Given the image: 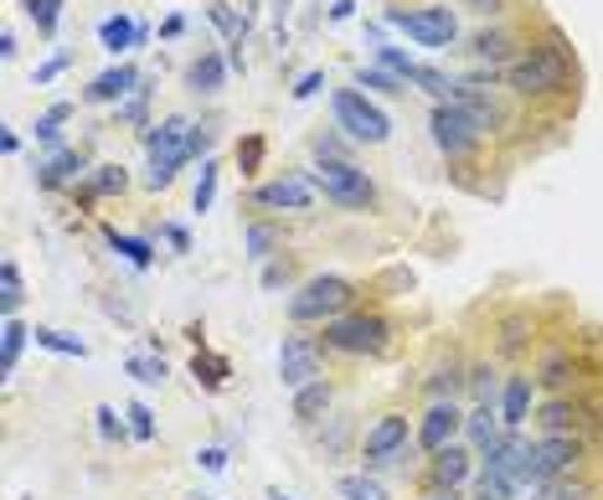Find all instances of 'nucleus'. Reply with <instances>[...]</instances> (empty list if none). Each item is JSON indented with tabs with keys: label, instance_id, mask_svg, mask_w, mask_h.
<instances>
[{
	"label": "nucleus",
	"instance_id": "10",
	"mask_svg": "<svg viewBox=\"0 0 603 500\" xmlns=\"http://www.w3.org/2000/svg\"><path fill=\"white\" fill-rule=\"evenodd\" d=\"M531 424L542 428V434H583L588 439V424H603V413L588 398H573V392H557V398H546L537 403L531 413Z\"/></svg>",
	"mask_w": 603,
	"mask_h": 500
},
{
	"label": "nucleus",
	"instance_id": "19",
	"mask_svg": "<svg viewBox=\"0 0 603 500\" xmlns=\"http://www.w3.org/2000/svg\"><path fill=\"white\" fill-rule=\"evenodd\" d=\"M537 387H546L552 398L557 392H573V377H578V362H573V346H542L537 351V366H531Z\"/></svg>",
	"mask_w": 603,
	"mask_h": 500
},
{
	"label": "nucleus",
	"instance_id": "63",
	"mask_svg": "<svg viewBox=\"0 0 603 500\" xmlns=\"http://www.w3.org/2000/svg\"><path fill=\"white\" fill-rule=\"evenodd\" d=\"M186 500H217V496H186Z\"/></svg>",
	"mask_w": 603,
	"mask_h": 500
},
{
	"label": "nucleus",
	"instance_id": "57",
	"mask_svg": "<svg viewBox=\"0 0 603 500\" xmlns=\"http://www.w3.org/2000/svg\"><path fill=\"white\" fill-rule=\"evenodd\" d=\"M0 150H5V155L21 150V135H16V130H5V135H0Z\"/></svg>",
	"mask_w": 603,
	"mask_h": 500
},
{
	"label": "nucleus",
	"instance_id": "7",
	"mask_svg": "<svg viewBox=\"0 0 603 500\" xmlns=\"http://www.w3.org/2000/svg\"><path fill=\"white\" fill-rule=\"evenodd\" d=\"M331 109H335V124H341L350 139H361V145H387L392 119L382 114L367 94H356V88H335Z\"/></svg>",
	"mask_w": 603,
	"mask_h": 500
},
{
	"label": "nucleus",
	"instance_id": "21",
	"mask_svg": "<svg viewBox=\"0 0 603 500\" xmlns=\"http://www.w3.org/2000/svg\"><path fill=\"white\" fill-rule=\"evenodd\" d=\"M350 439H356V413H346V407H335L325 424L315 428V449H320V460H346L350 454Z\"/></svg>",
	"mask_w": 603,
	"mask_h": 500
},
{
	"label": "nucleus",
	"instance_id": "55",
	"mask_svg": "<svg viewBox=\"0 0 603 500\" xmlns=\"http://www.w3.org/2000/svg\"><path fill=\"white\" fill-rule=\"evenodd\" d=\"M258 155H263V139H248L243 145V166H258Z\"/></svg>",
	"mask_w": 603,
	"mask_h": 500
},
{
	"label": "nucleus",
	"instance_id": "46",
	"mask_svg": "<svg viewBox=\"0 0 603 500\" xmlns=\"http://www.w3.org/2000/svg\"><path fill=\"white\" fill-rule=\"evenodd\" d=\"M94 196H114V192H124V171L119 166H98V175H94V186H88Z\"/></svg>",
	"mask_w": 603,
	"mask_h": 500
},
{
	"label": "nucleus",
	"instance_id": "31",
	"mask_svg": "<svg viewBox=\"0 0 603 500\" xmlns=\"http://www.w3.org/2000/svg\"><path fill=\"white\" fill-rule=\"evenodd\" d=\"M103 237H109V248H114L124 264H135V269H150V264H156V248H150L145 237H130V232H119V228H103Z\"/></svg>",
	"mask_w": 603,
	"mask_h": 500
},
{
	"label": "nucleus",
	"instance_id": "22",
	"mask_svg": "<svg viewBox=\"0 0 603 500\" xmlns=\"http://www.w3.org/2000/svg\"><path fill=\"white\" fill-rule=\"evenodd\" d=\"M531 336H537L531 309H510V315H501V326H495V351H501V356H521V351L531 346Z\"/></svg>",
	"mask_w": 603,
	"mask_h": 500
},
{
	"label": "nucleus",
	"instance_id": "51",
	"mask_svg": "<svg viewBox=\"0 0 603 500\" xmlns=\"http://www.w3.org/2000/svg\"><path fill=\"white\" fill-rule=\"evenodd\" d=\"M62 68H67V52H58V58H47V62L37 68V83H52V77L62 73Z\"/></svg>",
	"mask_w": 603,
	"mask_h": 500
},
{
	"label": "nucleus",
	"instance_id": "41",
	"mask_svg": "<svg viewBox=\"0 0 603 500\" xmlns=\"http://www.w3.org/2000/svg\"><path fill=\"white\" fill-rule=\"evenodd\" d=\"M67 119H73V103H52V109L37 119V139L58 145V135H62V124H67Z\"/></svg>",
	"mask_w": 603,
	"mask_h": 500
},
{
	"label": "nucleus",
	"instance_id": "32",
	"mask_svg": "<svg viewBox=\"0 0 603 500\" xmlns=\"http://www.w3.org/2000/svg\"><path fill=\"white\" fill-rule=\"evenodd\" d=\"M335 496H341V500H392L387 485L377 480V475H367V469H356V475H341V480H335Z\"/></svg>",
	"mask_w": 603,
	"mask_h": 500
},
{
	"label": "nucleus",
	"instance_id": "64",
	"mask_svg": "<svg viewBox=\"0 0 603 500\" xmlns=\"http://www.w3.org/2000/svg\"><path fill=\"white\" fill-rule=\"evenodd\" d=\"M279 11H290V0H279Z\"/></svg>",
	"mask_w": 603,
	"mask_h": 500
},
{
	"label": "nucleus",
	"instance_id": "59",
	"mask_svg": "<svg viewBox=\"0 0 603 500\" xmlns=\"http://www.w3.org/2000/svg\"><path fill=\"white\" fill-rule=\"evenodd\" d=\"M418 500H465V496H459V490H423Z\"/></svg>",
	"mask_w": 603,
	"mask_h": 500
},
{
	"label": "nucleus",
	"instance_id": "42",
	"mask_svg": "<svg viewBox=\"0 0 603 500\" xmlns=\"http://www.w3.org/2000/svg\"><path fill=\"white\" fill-rule=\"evenodd\" d=\"M212 202H217V166H212V160H201V181H196L192 207H196V212H212Z\"/></svg>",
	"mask_w": 603,
	"mask_h": 500
},
{
	"label": "nucleus",
	"instance_id": "52",
	"mask_svg": "<svg viewBox=\"0 0 603 500\" xmlns=\"http://www.w3.org/2000/svg\"><path fill=\"white\" fill-rule=\"evenodd\" d=\"M145 98H150V88H135V94H130V103H124L119 114H124V119H139V114H145Z\"/></svg>",
	"mask_w": 603,
	"mask_h": 500
},
{
	"label": "nucleus",
	"instance_id": "1",
	"mask_svg": "<svg viewBox=\"0 0 603 500\" xmlns=\"http://www.w3.org/2000/svg\"><path fill=\"white\" fill-rule=\"evenodd\" d=\"M573 47H567L563 32H546L542 47H531L526 58H516L506 68V83L510 94L521 98H542V94H563L567 83H573Z\"/></svg>",
	"mask_w": 603,
	"mask_h": 500
},
{
	"label": "nucleus",
	"instance_id": "24",
	"mask_svg": "<svg viewBox=\"0 0 603 500\" xmlns=\"http://www.w3.org/2000/svg\"><path fill=\"white\" fill-rule=\"evenodd\" d=\"M501 387H506V377H501V366L495 362H469V398H475V407H501Z\"/></svg>",
	"mask_w": 603,
	"mask_h": 500
},
{
	"label": "nucleus",
	"instance_id": "5",
	"mask_svg": "<svg viewBox=\"0 0 603 500\" xmlns=\"http://www.w3.org/2000/svg\"><path fill=\"white\" fill-rule=\"evenodd\" d=\"M392 346V320L377 309H346L325 326V351L335 356H382Z\"/></svg>",
	"mask_w": 603,
	"mask_h": 500
},
{
	"label": "nucleus",
	"instance_id": "26",
	"mask_svg": "<svg viewBox=\"0 0 603 500\" xmlns=\"http://www.w3.org/2000/svg\"><path fill=\"white\" fill-rule=\"evenodd\" d=\"M501 434H506V428H501V407H475V413H465V439H469L475 454L490 449Z\"/></svg>",
	"mask_w": 603,
	"mask_h": 500
},
{
	"label": "nucleus",
	"instance_id": "11",
	"mask_svg": "<svg viewBox=\"0 0 603 500\" xmlns=\"http://www.w3.org/2000/svg\"><path fill=\"white\" fill-rule=\"evenodd\" d=\"M387 21L397 32H408L418 47H448L459 37V21L448 5H418V11H387Z\"/></svg>",
	"mask_w": 603,
	"mask_h": 500
},
{
	"label": "nucleus",
	"instance_id": "62",
	"mask_svg": "<svg viewBox=\"0 0 603 500\" xmlns=\"http://www.w3.org/2000/svg\"><path fill=\"white\" fill-rule=\"evenodd\" d=\"M269 500H290V496H284V490H279V485H269Z\"/></svg>",
	"mask_w": 603,
	"mask_h": 500
},
{
	"label": "nucleus",
	"instance_id": "35",
	"mask_svg": "<svg viewBox=\"0 0 603 500\" xmlns=\"http://www.w3.org/2000/svg\"><path fill=\"white\" fill-rule=\"evenodd\" d=\"M21 300H26V284H21V269H16V258H5L0 264V309H5V320L21 309Z\"/></svg>",
	"mask_w": 603,
	"mask_h": 500
},
{
	"label": "nucleus",
	"instance_id": "56",
	"mask_svg": "<svg viewBox=\"0 0 603 500\" xmlns=\"http://www.w3.org/2000/svg\"><path fill=\"white\" fill-rule=\"evenodd\" d=\"M0 58H5V62L16 58V32H0Z\"/></svg>",
	"mask_w": 603,
	"mask_h": 500
},
{
	"label": "nucleus",
	"instance_id": "3",
	"mask_svg": "<svg viewBox=\"0 0 603 500\" xmlns=\"http://www.w3.org/2000/svg\"><path fill=\"white\" fill-rule=\"evenodd\" d=\"M583 460H588V439H583V434H542V439H531L521 485H526V490H542V485L563 480V475H578Z\"/></svg>",
	"mask_w": 603,
	"mask_h": 500
},
{
	"label": "nucleus",
	"instance_id": "28",
	"mask_svg": "<svg viewBox=\"0 0 603 500\" xmlns=\"http://www.w3.org/2000/svg\"><path fill=\"white\" fill-rule=\"evenodd\" d=\"M98 41H103V52H130L139 41V21H130V16H103L98 21Z\"/></svg>",
	"mask_w": 603,
	"mask_h": 500
},
{
	"label": "nucleus",
	"instance_id": "16",
	"mask_svg": "<svg viewBox=\"0 0 603 500\" xmlns=\"http://www.w3.org/2000/svg\"><path fill=\"white\" fill-rule=\"evenodd\" d=\"M531 413H537V377H531V371H506V387H501V424L526 428Z\"/></svg>",
	"mask_w": 603,
	"mask_h": 500
},
{
	"label": "nucleus",
	"instance_id": "25",
	"mask_svg": "<svg viewBox=\"0 0 603 500\" xmlns=\"http://www.w3.org/2000/svg\"><path fill=\"white\" fill-rule=\"evenodd\" d=\"M531 500H603V485L593 475H563V480L542 485V490H531Z\"/></svg>",
	"mask_w": 603,
	"mask_h": 500
},
{
	"label": "nucleus",
	"instance_id": "47",
	"mask_svg": "<svg viewBox=\"0 0 603 500\" xmlns=\"http://www.w3.org/2000/svg\"><path fill=\"white\" fill-rule=\"evenodd\" d=\"M212 21L227 32V37H233V47H243V37H248V21H237L227 5H212Z\"/></svg>",
	"mask_w": 603,
	"mask_h": 500
},
{
	"label": "nucleus",
	"instance_id": "17",
	"mask_svg": "<svg viewBox=\"0 0 603 500\" xmlns=\"http://www.w3.org/2000/svg\"><path fill=\"white\" fill-rule=\"evenodd\" d=\"M331 413H335V387H331V377H320V382H310V387H299V392H294V403H290V418L299 428H310V434L325 424Z\"/></svg>",
	"mask_w": 603,
	"mask_h": 500
},
{
	"label": "nucleus",
	"instance_id": "13",
	"mask_svg": "<svg viewBox=\"0 0 603 500\" xmlns=\"http://www.w3.org/2000/svg\"><path fill=\"white\" fill-rule=\"evenodd\" d=\"M429 130H433V145H439L448 160H465V155L475 150V139H480V124H475L459 103H433Z\"/></svg>",
	"mask_w": 603,
	"mask_h": 500
},
{
	"label": "nucleus",
	"instance_id": "40",
	"mask_svg": "<svg viewBox=\"0 0 603 500\" xmlns=\"http://www.w3.org/2000/svg\"><path fill=\"white\" fill-rule=\"evenodd\" d=\"M377 62H382V68H387L392 77H403V83H408V77L418 73V62H413L408 52H403V47H387V41L377 47Z\"/></svg>",
	"mask_w": 603,
	"mask_h": 500
},
{
	"label": "nucleus",
	"instance_id": "54",
	"mask_svg": "<svg viewBox=\"0 0 603 500\" xmlns=\"http://www.w3.org/2000/svg\"><path fill=\"white\" fill-rule=\"evenodd\" d=\"M165 237H171V243H175L181 253L192 248V237H186V228H175V222H165Z\"/></svg>",
	"mask_w": 603,
	"mask_h": 500
},
{
	"label": "nucleus",
	"instance_id": "38",
	"mask_svg": "<svg viewBox=\"0 0 603 500\" xmlns=\"http://www.w3.org/2000/svg\"><path fill=\"white\" fill-rule=\"evenodd\" d=\"M130 377L139 387H160L165 382V356H156V351L150 356H130Z\"/></svg>",
	"mask_w": 603,
	"mask_h": 500
},
{
	"label": "nucleus",
	"instance_id": "48",
	"mask_svg": "<svg viewBox=\"0 0 603 500\" xmlns=\"http://www.w3.org/2000/svg\"><path fill=\"white\" fill-rule=\"evenodd\" d=\"M196 464L212 469V475H222V469H227V449H222V443H207V449H196Z\"/></svg>",
	"mask_w": 603,
	"mask_h": 500
},
{
	"label": "nucleus",
	"instance_id": "30",
	"mask_svg": "<svg viewBox=\"0 0 603 500\" xmlns=\"http://www.w3.org/2000/svg\"><path fill=\"white\" fill-rule=\"evenodd\" d=\"M222 77H227V62L217 58V52H201V58L186 68V83H192L196 94H217V88H222Z\"/></svg>",
	"mask_w": 603,
	"mask_h": 500
},
{
	"label": "nucleus",
	"instance_id": "33",
	"mask_svg": "<svg viewBox=\"0 0 603 500\" xmlns=\"http://www.w3.org/2000/svg\"><path fill=\"white\" fill-rule=\"evenodd\" d=\"M26 341H32V330H26L16 315H11V320L0 326V371H5V377L16 371V362H21V351H26Z\"/></svg>",
	"mask_w": 603,
	"mask_h": 500
},
{
	"label": "nucleus",
	"instance_id": "23",
	"mask_svg": "<svg viewBox=\"0 0 603 500\" xmlns=\"http://www.w3.org/2000/svg\"><path fill=\"white\" fill-rule=\"evenodd\" d=\"M135 88H139V73L130 62H119V68H109V73H98L88 83V103H119V98H130Z\"/></svg>",
	"mask_w": 603,
	"mask_h": 500
},
{
	"label": "nucleus",
	"instance_id": "43",
	"mask_svg": "<svg viewBox=\"0 0 603 500\" xmlns=\"http://www.w3.org/2000/svg\"><path fill=\"white\" fill-rule=\"evenodd\" d=\"M243 243H248V258H269V253L279 248V232L263 228V222H254V228L243 232Z\"/></svg>",
	"mask_w": 603,
	"mask_h": 500
},
{
	"label": "nucleus",
	"instance_id": "37",
	"mask_svg": "<svg viewBox=\"0 0 603 500\" xmlns=\"http://www.w3.org/2000/svg\"><path fill=\"white\" fill-rule=\"evenodd\" d=\"M26 5V16L37 21V32L41 37H52L58 32V21H62V0H21Z\"/></svg>",
	"mask_w": 603,
	"mask_h": 500
},
{
	"label": "nucleus",
	"instance_id": "34",
	"mask_svg": "<svg viewBox=\"0 0 603 500\" xmlns=\"http://www.w3.org/2000/svg\"><path fill=\"white\" fill-rule=\"evenodd\" d=\"M32 341H37L41 351H58V356H78V362L88 356V346H83L78 336H67V330H52V326H37V330H32Z\"/></svg>",
	"mask_w": 603,
	"mask_h": 500
},
{
	"label": "nucleus",
	"instance_id": "8",
	"mask_svg": "<svg viewBox=\"0 0 603 500\" xmlns=\"http://www.w3.org/2000/svg\"><path fill=\"white\" fill-rule=\"evenodd\" d=\"M315 186L331 196L335 207H371L377 202V181L350 160H320L315 166Z\"/></svg>",
	"mask_w": 603,
	"mask_h": 500
},
{
	"label": "nucleus",
	"instance_id": "39",
	"mask_svg": "<svg viewBox=\"0 0 603 500\" xmlns=\"http://www.w3.org/2000/svg\"><path fill=\"white\" fill-rule=\"evenodd\" d=\"M469 47H475V58H485V62H501L510 52V32H501V26H495V32H480V37L469 41Z\"/></svg>",
	"mask_w": 603,
	"mask_h": 500
},
{
	"label": "nucleus",
	"instance_id": "4",
	"mask_svg": "<svg viewBox=\"0 0 603 500\" xmlns=\"http://www.w3.org/2000/svg\"><path fill=\"white\" fill-rule=\"evenodd\" d=\"M356 305V284L341 279V273H315L294 289L290 300V320L294 326H331L335 315H346Z\"/></svg>",
	"mask_w": 603,
	"mask_h": 500
},
{
	"label": "nucleus",
	"instance_id": "60",
	"mask_svg": "<svg viewBox=\"0 0 603 500\" xmlns=\"http://www.w3.org/2000/svg\"><path fill=\"white\" fill-rule=\"evenodd\" d=\"M465 5H475V11H501V0H465Z\"/></svg>",
	"mask_w": 603,
	"mask_h": 500
},
{
	"label": "nucleus",
	"instance_id": "45",
	"mask_svg": "<svg viewBox=\"0 0 603 500\" xmlns=\"http://www.w3.org/2000/svg\"><path fill=\"white\" fill-rule=\"evenodd\" d=\"M356 83H361V88H382V94H408V83H403V77H392L387 68H361V73H356Z\"/></svg>",
	"mask_w": 603,
	"mask_h": 500
},
{
	"label": "nucleus",
	"instance_id": "2",
	"mask_svg": "<svg viewBox=\"0 0 603 500\" xmlns=\"http://www.w3.org/2000/svg\"><path fill=\"white\" fill-rule=\"evenodd\" d=\"M418 424H413L403 407H387V413H377L367 424V434L356 439V460L367 475H382V469H397V464H408V454L418 449L413 443Z\"/></svg>",
	"mask_w": 603,
	"mask_h": 500
},
{
	"label": "nucleus",
	"instance_id": "15",
	"mask_svg": "<svg viewBox=\"0 0 603 500\" xmlns=\"http://www.w3.org/2000/svg\"><path fill=\"white\" fill-rule=\"evenodd\" d=\"M459 434H465V413H459V403H429L423 407V418H418L413 443H418L423 454H439V449H448V443H459Z\"/></svg>",
	"mask_w": 603,
	"mask_h": 500
},
{
	"label": "nucleus",
	"instance_id": "14",
	"mask_svg": "<svg viewBox=\"0 0 603 500\" xmlns=\"http://www.w3.org/2000/svg\"><path fill=\"white\" fill-rule=\"evenodd\" d=\"M315 175L305 171H284L273 175V181H263V186H254V202L258 207H273V212H305V207H315Z\"/></svg>",
	"mask_w": 603,
	"mask_h": 500
},
{
	"label": "nucleus",
	"instance_id": "27",
	"mask_svg": "<svg viewBox=\"0 0 603 500\" xmlns=\"http://www.w3.org/2000/svg\"><path fill=\"white\" fill-rule=\"evenodd\" d=\"M78 175H83V155L78 150H58L37 166V186H67V181H78Z\"/></svg>",
	"mask_w": 603,
	"mask_h": 500
},
{
	"label": "nucleus",
	"instance_id": "49",
	"mask_svg": "<svg viewBox=\"0 0 603 500\" xmlns=\"http://www.w3.org/2000/svg\"><path fill=\"white\" fill-rule=\"evenodd\" d=\"M320 83H325V73H320V68L299 73V83H294V98H315V94H320Z\"/></svg>",
	"mask_w": 603,
	"mask_h": 500
},
{
	"label": "nucleus",
	"instance_id": "6",
	"mask_svg": "<svg viewBox=\"0 0 603 500\" xmlns=\"http://www.w3.org/2000/svg\"><path fill=\"white\" fill-rule=\"evenodd\" d=\"M145 150H150V171H145V181L150 186H171L175 181V171L192 160V124L181 114H171V119H160L156 130L145 135Z\"/></svg>",
	"mask_w": 603,
	"mask_h": 500
},
{
	"label": "nucleus",
	"instance_id": "29",
	"mask_svg": "<svg viewBox=\"0 0 603 500\" xmlns=\"http://www.w3.org/2000/svg\"><path fill=\"white\" fill-rule=\"evenodd\" d=\"M192 377H196V387L222 392L227 377H233V366H227V356H217V351H196V356H192Z\"/></svg>",
	"mask_w": 603,
	"mask_h": 500
},
{
	"label": "nucleus",
	"instance_id": "53",
	"mask_svg": "<svg viewBox=\"0 0 603 500\" xmlns=\"http://www.w3.org/2000/svg\"><path fill=\"white\" fill-rule=\"evenodd\" d=\"M284 279H290V264H269V269H263V284L269 289H279Z\"/></svg>",
	"mask_w": 603,
	"mask_h": 500
},
{
	"label": "nucleus",
	"instance_id": "61",
	"mask_svg": "<svg viewBox=\"0 0 603 500\" xmlns=\"http://www.w3.org/2000/svg\"><path fill=\"white\" fill-rule=\"evenodd\" d=\"M469 500H501V496H490V490H480V485H475V496Z\"/></svg>",
	"mask_w": 603,
	"mask_h": 500
},
{
	"label": "nucleus",
	"instance_id": "50",
	"mask_svg": "<svg viewBox=\"0 0 603 500\" xmlns=\"http://www.w3.org/2000/svg\"><path fill=\"white\" fill-rule=\"evenodd\" d=\"M212 150V124H192V160Z\"/></svg>",
	"mask_w": 603,
	"mask_h": 500
},
{
	"label": "nucleus",
	"instance_id": "18",
	"mask_svg": "<svg viewBox=\"0 0 603 500\" xmlns=\"http://www.w3.org/2000/svg\"><path fill=\"white\" fill-rule=\"evenodd\" d=\"M469 387V366L459 351H448L439 362L429 366V377H423V392H429V403H454L459 392Z\"/></svg>",
	"mask_w": 603,
	"mask_h": 500
},
{
	"label": "nucleus",
	"instance_id": "36",
	"mask_svg": "<svg viewBox=\"0 0 603 500\" xmlns=\"http://www.w3.org/2000/svg\"><path fill=\"white\" fill-rule=\"evenodd\" d=\"M94 424H98V439H103V443H124V439H130V424H124L109 403L94 407Z\"/></svg>",
	"mask_w": 603,
	"mask_h": 500
},
{
	"label": "nucleus",
	"instance_id": "58",
	"mask_svg": "<svg viewBox=\"0 0 603 500\" xmlns=\"http://www.w3.org/2000/svg\"><path fill=\"white\" fill-rule=\"evenodd\" d=\"M350 11H356V0H335V5H331V21H346Z\"/></svg>",
	"mask_w": 603,
	"mask_h": 500
},
{
	"label": "nucleus",
	"instance_id": "9",
	"mask_svg": "<svg viewBox=\"0 0 603 500\" xmlns=\"http://www.w3.org/2000/svg\"><path fill=\"white\" fill-rule=\"evenodd\" d=\"M325 377V346L315 341V336H284V346H279V382L299 392V387H310Z\"/></svg>",
	"mask_w": 603,
	"mask_h": 500
},
{
	"label": "nucleus",
	"instance_id": "20",
	"mask_svg": "<svg viewBox=\"0 0 603 500\" xmlns=\"http://www.w3.org/2000/svg\"><path fill=\"white\" fill-rule=\"evenodd\" d=\"M448 103H459V109L480 124V135L506 124V109H501V103L490 98V88H480V83H454V98H448Z\"/></svg>",
	"mask_w": 603,
	"mask_h": 500
},
{
	"label": "nucleus",
	"instance_id": "12",
	"mask_svg": "<svg viewBox=\"0 0 603 500\" xmlns=\"http://www.w3.org/2000/svg\"><path fill=\"white\" fill-rule=\"evenodd\" d=\"M475 475H480V454H475L469 443H448V449L429 454V469H423V490H465Z\"/></svg>",
	"mask_w": 603,
	"mask_h": 500
},
{
	"label": "nucleus",
	"instance_id": "44",
	"mask_svg": "<svg viewBox=\"0 0 603 500\" xmlns=\"http://www.w3.org/2000/svg\"><path fill=\"white\" fill-rule=\"evenodd\" d=\"M124 418H130V434H135L139 443L156 439V413H150L145 403H130V407H124Z\"/></svg>",
	"mask_w": 603,
	"mask_h": 500
}]
</instances>
